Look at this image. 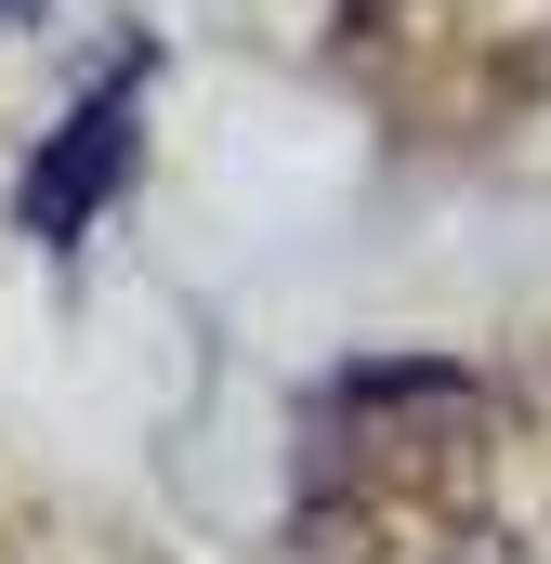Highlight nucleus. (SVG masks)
I'll list each match as a JSON object with an SVG mask.
<instances>
[{"label":"nucleus","mask_w":551,"mask_h":564,"mask_svg":"<svg viewBox=\"0 0 551 564\" xmlns=\"http://www.w3.org/2000/svg\"><path fill=\"white\" fill-rule=\"evenodd\" d=\"M132 93H144V66H119L66 132L40 144V171H26V237H79V224L106 210V184L132 171Z\"/></svg>","instance_id":"f257e3e1"},{"label":"nucleus","mask_w":551,"mask_h":564,"mask_svg":"<svg viewBox=\"0 0 551 564\" xmlns=\"http://www.w3.org/2000/svg\"><path fill=\"white\" fill-rule=\"evenodd\" d=\"M13 13H26V0H0V26H13Z\"/></svg>","instance_id":"f03ea898"}]
</instances>
